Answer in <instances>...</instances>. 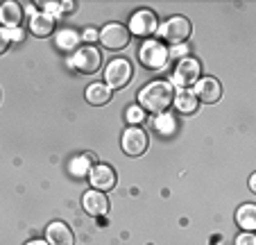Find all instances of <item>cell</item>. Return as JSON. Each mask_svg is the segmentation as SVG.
<instances>
[{"label":"cell","instance_id":"obj_1","mask_svg":"<svg viewBox=\"0 0 256 245\" xmlns=\"http://www.w3.org/2000/svg\"><path fill=\"white\" fill-rule=\"evenodd\" d=\"M174 100V87L170 80H154L138 91V107L150 114H166Z\"/></svg>","mask_w":256,"mask_h":245},{"label":"cell","instance_id":"obj_2","mask_svg":"<svg viewBox=\"0 0 256 245\" xmlns=\"http://www.w3.org/2000/svg\"><path fill=\"white\" fill-rule=\"evenodd\" d=\"M200 77H202V64L193 57H184V59H179L170 84H172V87H179L184 91V89L195 87V82H198Z\"/></svg>","mask_w":256,"mask_h":245},{"label":"cell","instance_id":"obj_3","mask_svg":"<svg viewBox=\"0 0 256 245\" xmlns=\"http://www.w3.org/2000/svg\"><path fill=\"white\" fill-rule=\"evenodd\" d=\"M138 59L145 68H152V71H159L166 66V62L170 59V50L168 46H164V41H154V39H148L138 50Z\"/></svg>","mask_w":256,"mask_h":245},{"label":"cell","instance_id":"obj_4","mask_svg":"<svg viewBox=\"0 0 256 245\" xmlns=\"http://www.w3.org/2000/svg\"><path fill=\"white\" fill-rule=\"evenodd\" d=\"M156 32H159L161 41H166V44H184L186 39L190 37L193 28H190V21L186 16H172Z\"/></svg>","mask_w":256,"mask_h":245},{"label":"cell","instance_id":"obj_5","mask_svg":"<svg viewBox=\"0 0 256 245\" xmlns=\"http://www.w3.org/2000/svg\"><path fill=\"white\" fill-rule=\"evenodd\" d=\"M70 64L75 71H80L82 75H93V73L100 71L102 64V55L96 46H84V48H78L75 55L70 57Z\"/></svg>","mask_w":256,"mask_h":245},{"label":"cell","instance_id":"obj_6","mask_svg":"<svg viewBox=\"0 0 256 245\" xmlns=\"http://www.w3.org/2000/svg\"><path fill=\"white\" fill-rule=\"evenodd\" d=\"M132 64L127 62V59H112L109 62V66H106L104 71V84L112 91H116V89H122L130 84L132 80Z\"/></svg>","mask_w":256,"mask_h":245},{"label":"cell","instance_id":"obj_7","mask_svg":"<svg viewBox=\"0 0 256 245\" xmlns=\"http://www.w3.org/2000/svg\"><path fill=\"white\" fill-rule=\"evenodd\" d=\"M130 34L134 37H140V39H148L159 30V21H156V14L150 10H138L132 14L130 19Z\"/></svg>","mask_w":256,"mask_h":245},{"label":"cell","instance_id":"obj_8","mask_svg":"<svg viewBox=\"0 0 256 245\" xmlns=\"http://www.w3.org/2000/svg\"><path fill=\"white\" fill-rule=\"evenodd\" d=\"M120 145H122V150H125V154H130V157H140V154H145L148 145H150V136H148V132L140 130V127H127V130L122 132Z\"/></svg>","mask_w":256,"mask_h":245},{"label":"cell","instance_id":"obj_9","mask_svg":"<svg viewBox=\"0 0 256 245\" xmlns=\"http://www.w3.org/2000/svg\"><path fill=\"white\" fill-rule=\"evenodd\" d=\"M130 39H132L130 30L120 23H109V25H104L100 32L102 46L109 50H122L127 44H130Z\"/></svg>","mask_w":256,"mask_h":245},{"label":"cell","instance_id":"obj_10","mask_svg":"<svg viewBox=\"0 0 256 245\" xmlns=\"http://www.w3.org/2000/svg\"><path fill=\"white\" fill-rule=\"evenodd\" d=\"M88 182H91V188L93 191H112L116 186V170L106 163H96L91 170H88Z\"/></svg>","mask_w":256,"mask_h":245},{"label":"cell","instance_id":"obj_11","mask_svg":"<svg viewBox=\"0 0 256 245\" xmlns=\"http://www.w3.org/2000/svg\"><path fill=\"white\" fill-rule=\"evenodd\" d=\"M195 98L202 102H208V105H213V102L220 100V96H222V87H220V82L216 80V77H200L198 82H195Z\"/></svg>","mask_w":256,"mask_h":245},{"label":"cell","instance_id":"obj_12","mask_svg":"<svg viewBox=\"0 0 256 245\" xmlns=\"http://www.w3.org/2000/svg\"><path fill=\"white\" fill-rule=\"evenodd\" d=\"M46 240H48V245H75V234L66 222L54 220L46 229Z\"/></svg>","mask_w":256,"mask_h":245},{"label":"cell","instance_id":"obj_13","mask_svg":"<svg viewBox=\"0 0 256 245\" xmlns=\"http://www.w3.org/2000/svg\"><path fill=\"white\" fill-rule=\"evenodd\" d=\"M82 204H84V209H86L88 216H104L106 209H109V200H106V195L102 191H93V188L88 193H84Z\"/></svg>","mask_w":256,"mask_h":245},{"label":"cell","instance_id":"obj_14","mask_svg":"<svg viewBox=\"0 0 256 245\" xmlns=\"http://www.w3.org/2000/svg\"><path fill=\"white\" fill-rule=\"evenodd\" d=\"M52 30H54V19L50 14H46V12L32 14V19H30V32H32L34 37L46 39L52 34Z\"/></svg>","mask_w":256,"mask_h":245},{"label":"cell","instance_id":"obj_15","mask_svg":"<svg viewBox=\"0 0 256 245\" xmlns=\"http://www.w3.org/2000/svg\"><path fill=\"white\" fill-rule=\"evenodd\" d=\"M20 21H23V10H20V5H16V3H5V5L0 7V28L14 30L20 25Z\"/></svg>","mask_w":256,"mask_h":245},{"label":"cell","instance_id":"obj_16","mask_svg":"<svg viewBox=\"0 0 256 245\" xmlns=\"http://www.w3.org/2000/svg\"><path fill=\"white\" fill-rule=\"evenodd\" d=\"M172 105L177 107V111H179V114L190 116V114H195V111H198L200 100H198V98H195V93L190 91V89H184V91L174 93V100H172Z\"/></svg>","mask_w":256,"mask_h":245},{"label":"cell","instance_id":"obj_17","mask_svg":"<svg viewBox=\"0 0 256 245\" xmlns=\"http://www.w3.org/2000/svg\"><path fill=\"white\" fill-rule=\"evenodd\" d=\"M80 41H82V37H80L72 28L59 30L57 37H54V46H57L59 50H64V53H72V50L80 46Z\"/></svg>","mask_w":256,"mask_h":245},{"label":"cell","instance_id":"obj_18","mask_svg":"<svg viewBox=\"0 0 256 245\" xmlns=\"http://www.w3.org/2000/svg\"><path fill=\"white\" fill-rule=\"evenodd\" d=\"M86 100H88V105H96V107L106 105V102L112 100V89L106 87L104 82H93L91 87L86 89Z\"/></svg>","mask_w":256,"mask_h":245},{"label":"cell","instance_id":"obj_19","mask_svg":"<svg viewBox=\"0 0 256 245\" xmlns=\"http://www.w3.org/2000/svg\"><path fill=\"white\" fill-rule=\"evenodd\" d=\"M236 222L245 231H254L256 229V204H242L236 211Z\"/></svg>","mask_w":256,"mask_h":245},{"label":"cell","instance_id":"obj_20","mask_svg":"<svg viewBox=\"0 0 256 245\" xmlns=\"http://www.w3.org/2000/svg\"><path fill=\"white\" fill-rule=\"evenodd\" d=\"M93 166H96V154H82V157H75L70 161V173L75 177H86Z\"/></svg>","mask_w":256,"mask_h":245},{"label":"cell","instance_id":"obj_21","mask_svg":"<svg viewBox=\"0 0 256 245\" xmlns=\"http://www.w3.org/2000/svg\"><path fill=\"white\" fill-rule=\"evenodd\" d=\"M154 130L159 132V134H164V136H168V134H172L174 130H177V125H174V118L166 111V114H159L154 118Z\"/></svg>","mask_w":256,"mask_h":245},{"label":"cell","instance_id":"obj_22","mask_svg":"<svg viewBox=\"0 0 256 245\" xmlns=\"http://www.w3.org/2000/svg\"><path fill=\"white\" fill-rule=\"evenodd\" d=\"M125 120L130 123L132 127H138L140 123L145 120V111L140 109L138 105H134V107H127V111H125Z\"/></svg>","mask_w":256,"mask_h":245},{"label":"cell","instance_id":"obj_23","mask_svg":"<svg viewBox=\"0 0 256 245\" xmlns=\"http://www.w3.org/2000/svg\"><path fill=\"white\" fill-rule=\"evenodd\" d=\"M10 44H12V41H10V32H7L5 28H0V55L10 48Z\"/></svg>","mask_w":256,"mask_h":245},{"label":"cell","instance_id":"obj_24","mask_svg":"<svg viewBox=\"0 0 256 245\" xmlns=\"http://www.w3.org/2000/svg\"><path fill=\"white\" fill-rule=\"evenodd\" d=\"M236 245H256V238L252 231H245V234H240L236 238Z\"/></svg>","mask_w":256,"mask_h":245},{"label":"cell","instance_id":"obj_25","mask_svg":"<svg viewBox=\"0 0 256 245\" xmlns=\"http://www.w3.org/2000/svg\"><path fill=\"white\" fill-rule=\"evenodd\" d=\"M82 39H84V41H86L88 46H93V44H96V41H98V39H100V34H98L93 28H88V30H84Z\"/></svg>","mask_w":256,"mask_h":245},{"label":"cell","instance_id":"obj_26","mask_svg":"<svg viewBox=\"0 0 256 245\" xmlns=\"http://www.w3.org/2000/svg\"><path fill=\"white\" fill-rule=\"evenodd\" d=\"M44 7L50 12V16H52V19H54V16L62 14V5H59V3H46Z\"/></svg>","mask_w":256,"mask_h":245},{"label":"cell","instance_id":"obj_27","mask_svg":"<svg viewBox=\"0 0 256 245\" xmlns=\"http://www.w3.org/2000/svg\"><path fill=\"white\" fill-rule=\"evenodd\" d=\"M10 32V41H23V30L14 28V30H7Z\"/></svg>","mask_w":256,"mask_h":245},{"label":"cell","instance_id":"obj_28","mask_svg":"<svg viewBox=\"0 0 256 245\" xmlns=\"http://www.w3.org/2000/svg\"><path fill=\"white\" fill-rule=\"evenodd\" d=\"M186 53H188V48H186V46H184V48H174L170 55H177L179 59H184V57H186Z\"/></svg>","mask_w":256,"mask_h":245},{"label":"cell","instance_id":"obj_29","mask_svg":"<svg viewBox=\"0 0 256 245\" xmlns=\"http://www.w3.org/2000/svg\"><path fill=\"white\" fill-rule=\"evenodd\" d=\"M25 245H48V240H39V238H36V240H28Z\"/></svg>","mask_w":256,"mask_h":245},{"label":"cell","instance_id":"obj_30","mask_svg":"<svg viewBox=\"0 0 256 245\" xmlns=\"http://www.w3.org/2000/svg\"><path fill=\"white\" fill-rule=\"evenodd\" d=\"M250 188L256 193V177H254V175H252V177H250Z\"/></svg>","mask_w":256,"mask_h":245}]
</instances>
